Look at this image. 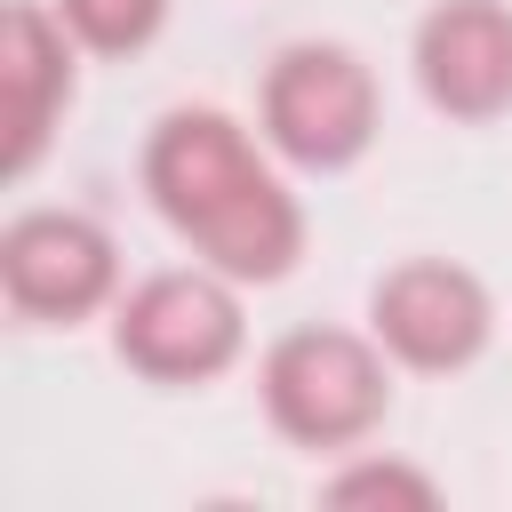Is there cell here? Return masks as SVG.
Wrapping results in <instances>:
<instances>
[{"mask_svg": "<svg viewBox=\"0 0 512 512\" xmlns=\"http://www.w3.org/2000/svg\"><path fill=\"white\" fill-rule=\"evenodd\" d=\"M152 200L200 240V256L232 280H280L304 224H296V200L256 168L248 136L224 120V112H176L160 136H152Z\"/></svg>", "mask_w": 512, "mask_h": 512, "instance_id": "1", "label": "cell"}, {"mask_svg": "<svg viewBox=\"0 0 512 512\" xmlns=\"http://www.w3.org/2000/svg\"><path fill=\"white\" fill-rule=\"evenodd\" d=\"M264 408L304 448H344L384 416V368L344 328H296L264 360Z\"/></svg>", "mask_w": 512, "mask_h": 512, "instance_id": "2", "label": "cell"}, {"mask_svg": "<svg viewBox=\"0 0 512 512\" xmlns=\"http://www.w3.org/2000/svg\"><path fill=\"white\" fill-rule=\"evenodd\" d=\"M368 120H376V88L344 48H288L264 80V128L304 168L352 160L368 144Z\"/></svg>", "mask_w": 512, "mask_h": 512, "instance_id": "3", "label": "cell"}, {"mask_svg": "<svg viewBox=\"0 0 512 512\" xmlns=\"http://www.w3.org/2000/svg\"><path fill=\"white\" fill-rule=\"evenodd\" d=\"M232 344H240V304L208 272H160L120 304V352L160 384L216 376L232 360Z\"/></svg>", "mask_w": 512, "mask_h": 512, "instance_id": "4", "label": "cell"}, {"mask_svg": "<svg viewBox=\"0 0 512 512\" xmlns=\"http://www.w3.org/2000/svg\"><path fill=\"white\" fill-rule=\"evenodd\" d=\"M376 336L408 368H464L488 344V296L456 264H400L376 288Z\"/></svg>", "mask_w": 512, "mask_h": 512, "instance_id": "5", "label": "cell"}, {"mask_svg": "<svg viewBox=\"0 0 512 512\" xmlns=\"http://www.w3.org/2000/svg\"><path fill=\"white\" fill-rule=\"evenodd\" d=\"M0 280L16 296V312L40 320H72L112 288V240L88 216H16L0 240Z\"/></svg>", "mask_w": 512, "mask_h": 512, "instance_id": "6", "label": "cell"}, {"mask_svg": "<svg viewBox=\"0 0 512 512\" xmlns=\"http://www.w3.org/2000/svg\"><path fill=\"white\" fill-rule=\"evenodd\" d=\"M416 72H424L432 104H448L464 120L512 104V16L496 0H440L416 32Z\"/></svg>", "mask_w": 512, "mask_h": 512, "instance_id": "7", "label": "cell"}, {"mask_svg": "<svg viewBox=\"0 0 512 512\" xmlns=\"http://www.w3.org/2000/svg\"><path fill=\"white\" fill-rule=\"evenodd\" d=\"M64 40H56V24L32 8V0H16L8 16H0V96H8V168H24L32 152H40V136H48V112H56V96H64Z\"/></svg>", "mask_w": 512, "mask_h": 512, "instance_id": "8", "label": "cell"}, {"mask_svg": "<svg viewBox=\"0 0 512 512\" xmlns=\"http://www.w3.org/2000/svg\"><path fill=\"white\" fill-rule=\"evenodd\" d=\"M64 24L88 48H136L160 24V0H64Z\"/></svg>", "mask_w": 512, "mask_h": 512, "instance_id": "9", "label": "cell"}, {"mask_svg": "<svg viewBox=\"0 0 512 512\" xmlns=\"http://www.w3.org/2000/svg\"><path fill=\"white\" fill-rule=\"evenodd\" d=\"M328 504H432V480L400 472V464H360V472L328 480Z\"/></svg>", "mask_w": 512, "mask_h": 512, "instance_id": "10", "label": "cell"}]
</instances>
